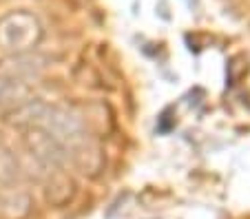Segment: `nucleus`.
Segmentation results:
<instances>
[{"instance_id":"f257e3e1","label":"nucleus","mask_w":250,"mask_h":219,"mask_svg":"<svg viewBox=\"0 0 250 219\" xmlns=\"http://www.w3.org/2000/svg\"><path fill=\"white\" fill-rule=\"evenodd\" d=\"M42 40V27L29 11H9L0 18V49L9 53H22Z\"/></svg>"},{"instance_id":"f03ea898","label":"nucleus","mask_w":250,"mask_h":219,"mask_svg":"<svg viewBox=\"0 0 250 219\" xmlns=\"http://www.w3.org/2000/svg\"><path fill=\"white\" fill-rule=\"evenodd\" d=\"M24 142H27V146L33 151V155L42 164H47V166H60V164L69 158L64 148H62L47 131L38 129V126H33L31 131H27Z\"/></svg>"},{"instance_id":"7ed1b4c3","label":"nucleus","mask_w":250,"mask_h":219,"mask_svg":"<svg viewBox=\"0 0 250 219\" xmlns=\"http://www.w3.org/2000/svg\"><path fill=\"white\" fill-rule=\"evenodd\" d=\"M14 96H16V82L0 78V104L11 102V98H14Z\"/></svg>"}]
</instances>
